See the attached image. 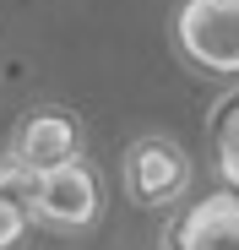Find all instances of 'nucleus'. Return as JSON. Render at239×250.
<instances>
[{"instance_id": "1", "label": "nucleus", "mask_w": 239, "mask_h": 250, "mask_svg": "<svg viewBox=\"0 0 239 250\" xmlns=\"http://www.w3.org/2000/svg\"><path fill=\"white\" fill-rule=\"evenodd\" d=\"M27 212L49 234H87V229L103 223V185H98V174L87 169L82 158L55 163V169L38 174V190H33Z\"/></svg>"}, {"instance_id": "2", "label": "nucleus", "mask_w": 239, "mask_h": 250, "mask_svg": "<svg viewBox=\"0 0 239 250\" xmlns=\"http://www.w3.org/2000/svg\"><path fill=\"white\" fill-rule=\"evenodd\" d=\"M179 55L207 76H239V0H185L174 17Z\"/></svg>"}, {"instance_id": "3", "label": "nucleus", "mask_w": 239, "mask_h": 250, "mask_svg": "<svg viewBox=\"0 0 239 250\" xmlns=\"http://www.w3.org/2000/svg\"><path fill=\"white\" fill-rule=\"evenodd\" d=\"M190 190V152L169 136H141L125 147V196L136 207H174Z\"/></svg>"}, {"instance_id": "4", "label": "nucleus", "mask_w": 239, "mask_h": 250, "mask_svg": "<svg viewBox=\"0 0 239 250\" xmlns=\"http://www.w3.org/2000/svg\"><path fill=\"white\" fill-rule=\"evenodd\" d=\"M11 152L22 163H33V169H55V163H71V158H82V125H76L71 109H27L17 120V131H11Z\"/></svg>"}, {"instance_id": "5", "label": "nucleus", "mask_w": 239, "mask_h": 250, "mask_svg": "<svg viewBox=\"0 0 239 250\" xmlns=\"http://www.w3.org/2000/svg\"><path fill=\"white\" fill-rule=\"evenodd\" d=\"M163 250H239V190H212L169 223Z\"/></svg>"}, {"instance_id": "6", "label": "nucleus", "mask_w": 239, "mask_h": 250, "mask_svg": "<svg viewBox=\"0 0 239 250\" xmlns=\"http://www.w3.org/2000/svg\"><path fill=\"white\" fill-rule=\"evenodd\" d=\"M212 152H218V180L239 190V93L218 109V131H212Z\"/></svg>"}, {"instance_id": "7", "label": "nucleus", "mask_w": 239, "mask_h": 250, "mask_svg": "<svg viewBox=\"0 0 239 250\" xmlns=\"http://www.w3.org/2000/svg\"><path fill=\"white\" fill-rule=\"evenodd\" d=\"M38 174H44V169H33V163H22L17 152H6V158H0V190H6V196H17L22 207H33Z\"/></svg>"}, {"instance_id": "8", "label": "nucleus", "mask_w": 239, "mask_h": 250, "mask_svg": "<svg viewBox=\"0 0 239 250\" xmlns=\"http://www.w3.org/2000/svg\"><path fill=\"white\" fill-rule=\"evenodd\" d=\"M27 207L17 201V196H6V190H0V250H17L22 245V234H27Z\"/></svg>"}]
</instances>
